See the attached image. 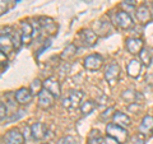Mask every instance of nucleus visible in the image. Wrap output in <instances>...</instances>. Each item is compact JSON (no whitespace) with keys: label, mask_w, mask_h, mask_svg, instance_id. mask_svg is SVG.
Instances as JSON below:
<instances>
[{"label":"nucleus","mask_w":153,"mask_h":144,"mask_svg":"<svg viewBox=\"0 0 153 144\" xmlns=\"http://www.w3.org/2000/svg\"><path fill=\"white\" fill-rule=\"evenodd\" d=\"M0 57H1V71H4V65L7 66L8 64V57H7V54L5 52L1 51V54H0Z\"/></svg>","instance_id":"33"},{"label":"nucleus","mask_w":153,"mask_h":144,"mask_svg":"<svg viewBox=\"0 0 153 144\" xmlns=\"http://www.w3.org/2000/svg\"><path fill=\"white\" fill-rule=\"evenodd\" d=\"M79 40L82 41V44L84 46H94L96 44H97V40H98V36L97 33H96L94 31H91V30H82L79 32Z\"/></svg>","instance_id":"8"},{"label":"nucleus","mask_w":153,"mask_h":144,"mask_svg":"<svg viewBox=\"0 0 153 144\" xmlns=\"http://www.w3.org/2000/svg\"><path fill=\"white\" fill-rule=\"evenodd\" d=\"M146 143V138L142 133L139 134H135L130 138V144H144Z\"/></svg>","instance_id":"28"},{"label":"nucleus","mask_w":153,"mask_h":144,"mask_svg":"<svg viewBox=\"0 0 153 144\" xmlns=\"http://www.w3.org/2000/svg\"><path fill=\"white\" fill-rule=\"evenodd\" d=\"M107 137L115 139L119 144H125L129 139V134L125 128H121L116 124H107L106 126Z\"/></svg>","instance_id":"1"},{"label":"nucleus","mask_w":153,"mask_h":144,"mask_svg":"<svg viewBox=\"0 0 153 144\" xmlns=\"http://www.w3.org/2000/svg\"><path fill=\"white\" fill-rule=\"evenodd\" d=\"M38 23L41 26V30L46 31L49 35H55L57 32V24L54 22V19H51L49 17H41L38 19Z\"/></svg>","instance_id":"11"},{"label":"nucleus","mask_w":153,"mask_h":144,"mask_svg":"<svg viewBox=\"0 0 153 144\" xmlns=\"http://www.w3.org/2000/svg\"><path fill=\"white\" fill-rule=\"evenodd\" d=\"M0 46H1V51L3 52H10L12 50H14V45H13V41H12V37L8 32H5V30L3 28V32H1V37H0Z\"/></svg>","instance_id":"19"},{"label":"nucleus","mask_w":153,"mask_h":144,"mask_svg":"<svg viewBox=\"0 0 153 144\" xmlns=\"http://www.w3.org/2000/svg\"><path fill=\"white\" fill-rule=\"evenodd\" d=\"M21 35L23 44H30L31 40L33 38V27L30 22L27 21L21 22Z\"/></svg>","instance_id":"13"},{"label":"nucleus","mask_w":153,"mask_h":144,"mask_svg":"<svg viewBox=\"0 0 153 144\" xmlns=\"http://www.w3.org/2000/svg\"><path fill=\"white\" fill-rule=\"evenodd\" d=\"M94 28H96L94 32L97 33V36H107L112 31L111 24H110L108 21H98L94 24Z\"/></svg>","instance_id":"20"},{"label":"nucleus","mask_w":153,"mask_h":144,"mask_svg":"<svg viewBox=\"0 0 153 144\" xmlns=\"http://www.w3.org/2000/svg\"><path fill=\"white\" fill-rule=\"evenodd\" d=\"M102 64H103V57L101 55H98V54L89 55V56L85 57L84 61H83L84 68L87 69V70H89V71L98 70L102 66Z\"/></svg>","instance_id":"5"},{"label":"nucleus","mask_w":153,"mask_h":144,"mask_svg":"<svg viewBox=\"0 0 153 144\" xmlns=\"http://www.w3.org/2000/svg\"><path fill=\"white\" fill-rule=\"evenodd\" d=\"M121 97L125 102L134 103L138 99V93L134 92V91H131V89H128V91H124V92L121 93Z\"/></svg>","instance_id":"22"},{"label":"nucleus","mask_w":153,"mask_h":144,"mask_svg":"<svg viewBox=\"0 0 153 144\" xmlns=\"http://www.w3.org/2000/svg\"><path fill=\"white\" fill-rule=\"evenodd\" d=\"M138 130H139V133H142L143 135H151L153 133V116L146 115V116L143 117Z\"/></svg>","instance_id":"15"},{"label":"nucleus","mask_w":153,"mask_h":144,"mask_svg":"<svg viewBox=\"0 0 153 144\" xmlns=\"http://www.w3.org/2000/svg\"><path fill=\"white\" fill-rule=\"evenodd\" d=\"M5 116H7V106L4 102H1L0 103V119H1V121H4Z\"/></svg>","instance_id":"31"},{"label":"nucleus","mask_w":153,"mask_h":144,"mask_svg":"<svg viewBox=\"0 0 153 144\" xmlns=\"http://www.w3.org/2000/svg\"><path fill=\"white\" fill-rule=\"evenodd\" d=\"M41 144H47V143H41Z\"/></svg>","instance_id":"35"},{"label":"nucleus","mask_w":153,"mask_h":144,"mask_svg":"<svg viewBox=\"0 0 153 144\" xmlns=\"http://www.w3.org/2000/svg\"><path fill=\"white\" fill-rule=\"evenodd\" d=\"M23 135H25V139H26V140H28V139L33 138V137H32L31 126H25V130H23Z\"/></svg>","instance_id":"32"},{"label":"nucleus","mask_w":153,"mask_h":144,"mask_svg":"<svg viewBox=\"0 0 153 144\" xmlns=\"http://www.w3.org/2000/svg\"><path fill=\"white\" fill-rule=\"evenodd\" d=\"M94 108H96V103L93 101H85L84 103H82V106H80V112L83 115H89Z\"/></svg>","instance_id":"27"},{"label":"nucleus","mask_w":153,"mask_h":144,"mask_svg":"<svg viewBox=\"0 0 153 144\" xmlns=\"http://www.w3.org/2000/svg\"><path fill=\"white\" fill-rule=\"evenodd\" d=\"M14 98L19 105H28L33 98L32 92L28 88H19L16 93H14Z\"/></svg>","instance_id":"12"},{"label":"nucleus","mask_w":153,"mask_h":144,"mask_svg":"<svg viewBox=\"0 0 153 144\" xmlns=\"http://www.w3.org/2000/svg\"><path fill=\"white\" fill-rule=\"evenodd\" d=\"M25 135L18 130L17 128H13L10 130L5 133L3 137V143L4 144H25Z\"/></svg>","instance_id":"4"},{"label":"nucleus","mask_w":153,"mask_h":144,"mask_svg":"<svg viewBox=\"0 0 153 144\" xmlns=\"http://www.w3.org/2000/svg\"><path fill=\"white\" fill-rule=\"evenodd\" d=\"M44 88L46 91H49L51 94L55 96V98H59L60 97V93H61V87H60V83L59 80L54 76H50L44 82Z\"/></svg>","instance_id":"9"},{"label":"nucleus","mask_w":153,"mask_h":144,"mask_svg":"<svg viewBox=\"0 0 153 144\" xmlns=\"http://www.w3.org/2000/svg\"><path fill=\"white\" fill-rule=\"evenodd\" d=\"M126 49L129 51V54L139 55L140 51L144 49V47H143V41L140 40V38H135V37L128 38L126 40Z\"/></svg>","instance_id":"10"},{"label":"nucleus","mask_w":153,"mask_h":144,"mask_svg":"<svg viewBox=\"0 0 153 144\" xmlns=\"http://www.w3.org/2000/svg\"><path fill=\"white\" fill-rule=\"evenodd\" d=\"M119 76H120V68L116 63H111L107 65L106 70H105V79L111 85H114L117 82Z\"/></svg>","instance_id":"7"},{"label":"nucleus","mask_w":153,"mask_h":144,"mask_svg":"<svg viewBox=\"0 0 153 144\" xmlns=\"http://www.w3.org/2000/svg\"><path fill=\"white\" fill-rule=\"evenodd\" d=\"M114 111V108L112 107H110V108H107L106 111H105L103 114H102V116H101V119L102 120H106V117H110V112H112Z\"/></svg>","instance_id":"34"},{"label":"nucleus","mask_w":153,"mask_h":144,"mask_svg":"<svg viewBox=\"0 0 153 144\" xmlns=\"http://www.w3.org/2000/svg\"><path fill=\"white\" fill-rule=\"evenodd\" d=\"M56 144H76V143L73 137H64V138H60Z\"/></svg>","instance_id":"30"},{"label":"nucleus","mask_w":153,"mask_h":144,"mask_svg":"<svg viewBox=\"0 0 153 144\" xmlns=\"http://www.w3.org/2000/svg\"><path fill=\"white\" fill-rule=\"evenodd\" d=\"M142 63L140 60L138 59H131L130 61L126 65V73L129 76H131V78H138L140 74V70H142Z\"/></svg>","instance_id":"14"},{"label":"nucleus","mask_w":153,"mask_h":144,"mask_svg":"<svg viewBox=\"0 0 153 144\" xmlns=\"http://www.w3.org/2000/svg\"><path fill=\"white\" fill-rule=\"evenodd\" d=\"M75 52H76V47H75V45L74 44H70V45H68L64 49V51H63V54H61V59H70V57H73L74 55H75Z\"/></svg>","instance_id":"25"},{"label":"nucleus","mask_w":153,"mask_h":144,"mask_svg":"<svg viewBox=\"0 0 153 144\" xmlns=\"http://www.w3.org/2000/svg\"><path fill=\"white\" fill-rule=\"evenodd\" d=\"M84 97V93L82 91H76V89H71L69 91V93L66 97L63 98L61 103H63L64 108H75L79 106V103L82 102V99Z\"/></svg>","instance_id":"2"},{"label":"nucleus","mask_w":153,"mask_h":144,"mask_svg":"<svg viewBox=\"0 0 153 144\" xmlns=\"http://www.w3.org/2000/svg\"><path fill=\"white\" fill-rule=\"evenodd\" d=\"M8 33H9V35H10V37H12V41H13L14 49H16V50H18L19 47H21V45L23 44L21 32H17V31H12V33H10V32H8Z\"/></svg>","instance_id":"26"},{"label":"nucleus","mask_w":153,"mask_h":144,"mask_svg":"<svg viewBox=\"0 0 153 144\" xmlns=\"http://www.w3.org/2000/svg\"><path fill=\"white\" fill-rule=\"evenodd\" d=\"M137 19L142 24H147L152 19V12L147 5H140L137 9Z\"/></svg>","instance_id":"16"},{"label":"nucleus","mask_w":153,"mask_h":144,"mask_svg":"<svg viewBox=\"0 0 153 144\" xmlns=\"http://www.w3.org/2000/svg\"><path fill=\"white\" fill-rule=\"evenodd\" d=\"M31 130H32V137L33 139L36 140H41L44 139L45 135H46V131H47V128L45 124L42 122H35L31 125Z\"/></svg>","instance_id":"18"},{"label":"nucleus","mask_w":153,"mask_h":144,"mask_svg":"<svg viewBox=\"0 0 153 144\" xmlns=\"http://www.w3.org/2000/svg\"><path fill=\"white\" fill-rule=\"evenodd\" d=\"M112 120H114V124H116V125L121 126V128H125V129H126L128 126H130V124H131L130 117H129L126 114L121 112V111L114 112V115H112Z\"/></svg>","instance_id":"17"},{"label":"nucleus","mask_w":153,"mask_h":144,"mask_svg":"<svg viewBox=\"0 0 153 144\" xmlns=\"http://www.w3.org/2000/svg\"><path fill=\"white\" fill-rule=\"evenodd\" d=\"M115 23L121 30H131L134 27V22H133V18L130 17V14L124 10L117 12L115 14Z\"/></svg>","instance_id":"3"},{"label":"nucleus","mask_w":153,"mask_h":144,"mask_svg":"<svg viewBox=\"0 0 153 144\" xmlns=\"http://www.w3.org/2000/svg\"><path fill=\"white\" fill-rule=\"evenodd\" d=\"M30 91L32 92V94L35 96V94H40L42 91H44V83L40 80V79H35L31 83V87H30Z\"/></svg>","instance_id":"24"},{"label":"nucleus","mask_w":153,"mask_h":144,"mask_svg":"<svg viewBox=\"0 0 153 144\" xmlns=\"http://www.w3.org/2000/svg\"><path fill=\"white\" fill-rule=\"evenodd\" d=\"M55 102V96L51 94L49 91H46L44 88V91L38 94V107L42 110H49L54 106Z\"/></svg>","instance_id":"6"},{"label":"nucleus","mask_w":153,"mask_h":144,"mask_svg":"<svg viewBox=\"0 0 153 144\" xmlns=\"http://www.w3.org/2000/svg\"><path fill=\"white\" fill-rule=\"evenodd\" d=\"M87 144H103V139L101 137L98 130H91L89 135H88V142Z\"/></svg>","instance_id":"21"},{"label":"nucleus","mask_w":153,"mask_h":144,"mask_svg":"<svg viewBox=\"0 0 153 144\" xmlns=\"http://www.w3.org/2000/svg\"><path fill=\"white\" fill-rule=\"evenodd\" d=\"M139 60H140V63L144 65V66H151L152 64V56H151V52L146 50V49H143L140 51V54H139Z\"/></svg>","instance_id":"23"},{"label":"nucleus","mask_w":153,"mask_h":144,"mask_svg":"<svg viewBox=\"0 0 153 144\" xmlns=\"http://www.w3.org/2000/svg\"><path fill=\"white\" fill-rule=\"evenodd\" d=\"M121 7L124 8V12H133L134 9H135V5H134V3L131 1V0H125V1L121 3Z\"/></svg>","instance_id":"29"}]
</instances>
